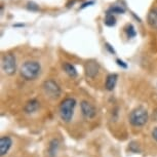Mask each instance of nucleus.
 <instances>
[{
  "instance_id": "nucleus-1",
  "label": "nucleus",
  "mask_w": 157,
  "mask_h": 157,
  "mask_svg": "<svg viewBox=\"0 0 157 157\" xmlns=\"http://www.w3.org/2000/svg\"><path fill=\"white\" fill-rule=\"evenodd\" d=\"M41 67L36 61H27L21 66V75L26 80H34L39 75Z\"/></svg>"
},
{
  "instance_id": "nucleus-2",
  "label": "nucleus",
  "mask_w": 157,
  "mask_h": 157,
  "mask_svg": "<svg viewBox=\"0 0 157 157\" xmlns=\"http://www.w3.org/2000/svg\"><path fill=\"white\" fill-rule=\"evenodd\" d=\"M76 105V101L73 98H67L65 99L60 105V116L62 120L65 122H69L72 119L74 108Z\"/></svg>"
},
{
  "instance_id": "nucleus-3",
  "label": "nucleus",
  "mask_w": 157,
  "mask_h": 157,
  "mask_svg": "<svg viewBox=\"0 0 157 157\" xmlns=\"http://www.w3.org/2000/svg\"><path fill=\"white\" fill-rule=\"evenodd\" d=\"M148 112L143 107L136 108L129 114V122L134 126H143L148 121Z\"/></svg>"
},
{
  "instance_id": "nucleus-4",
  "label": "nucleus",
  "mask_w": 157,
  "mask_h": 157,
  "mask_svg": "<svg viewBox=\"0 0 157 157\" xmlns=\"http://www.w3.org/2000/svg\"><path fill=\"white\" fill-rule=\"evenodd\" d=\"M42 90L44 94L52 100L58 99L61 96V88L59 84L52 79H48V80L44 81L42 84Z\"/></svg>"
},
{
  "instance_id": "nucleus-5",
  "label": "nucleus",
  "mask_w": 157,
  "mask_h": 157,
  "mask_svg": "<svg viewBox=\"0 0 157 157\" xmlns=\"http://www.w3.org/2000/svg\"><path fill=\"white\" fill-rule=\"evenodd\" d=\"M1 67H2V71L5 74H7V75H13V74L16 73L17 64H16V58H14V56L11 54H7L3 56L1 61Z\"/></svg>"
},
{
  "instance_id": "nucleus-6",
  "label": "nucleus",
  "mask_w": 157,
  "mask_h": 157,
  "mask_svg": "<svg viewBox=\"0 0 157 157\" xmlns=\"http://www.w3.org/2000/svg\"><path fill=\"white\" fill-rule=\"evenodd\" d=\"M80 108H81L82 114H83V116L85 118L90 119V118H94L96 116V114H97L96 108H94L90 103H88L87 101H82L80 103Z\"/></svg>"
},
{
  "instance_id": "nucleus-7",
  "label": "nucleus",
  "mask_w": 157,
  "mask_h": 157,
  "mask_svg": "<svg viewBox=\"0 0 157 157\" xmlns=\"http://www.w3.org/2000/svg\"><path fill=\"white\" fill-rule=\"evenodd\" d=\"M99 69H100V66L96 61L87 62L84 66L85 74H86L87 77H90V78H94V77L98 75V73H99Z\"/></svg>"
},
{
  "instance_id": "nucleus-8",
  "label": "nucleus",
  "mask_w": 157,
  "mask_h": 157,
  "mask_svg": "<svg viewBox=\"0 0 157 157\" xmlns=\"http://www.w3.org/2000/svg\"><path fill=\"white\" fill-rule=\"evenodd\" d=\"M13 141L10 137H2L0 139V155L4 156L8 151H10Z\"/></svg>"
},
{
  "instance_id": "nucleus-9",
  "label": "nucleus",
  "mask_w": 157,
  "mask_h": 157,
  "mask_svg": "<svg viewBox=\"0 0 157 157\" xmlns=\"http://www.w3.org/2000/svg\"><path fill=\"white\" fill-rule=\"evenodd\" d=\"M147 23L151 28L157 30V8H153L149 11L147 17Z\"/></svg>"
},
{
  "instance_id": "nucleus-10",
  "label": "nucleus",
  "mask_w": 157,
  "mask_h": 157,
  "mask_svg": "<svg viewBox=\"0 0 157 157\" xmlns=\"http://www.w3.org/2000/svg\"><path fill=\"white\" fill-rule=\"evenodd\" d=\"M38 108H39V102H38L37 100H31L27 102L26 104L25 108H24V110H25L26 113L28 114H31V113H34V112H36L38 110Z\"/></svg>"
},
{
  "instance_id": "nucleus-11",
  "label": "nucleus",
  "mask_w": 157,
  "mask_h": 157,
  "mask_svg": "<svg viewBox=\"0 0 157 157\" xmlns=\"http://www.w3.org/2000/svg\"><path fill=\"white\" fill-rule=\"evenodd\" d=\"M117 74H109L107 76V79H106V90H113L115 85H116V82H117Z\"/></svg>"
},
{
  "instance_id": "nucleus-12",
  "label": "nucleus",
  "mask_w": 157,
  "mask_h": 157,
  "mask_svg": "<svg viewBox=\"0 0 157 157\" xmlns=\"http://www.w3.org/2000/svg\"><path fill=\"white\" fill-rule=\"evenodd\" d=\"M63 69H64L65 72H66L70 77H72V78L77 76V71H76L75 67H74L73 65H71L69 63H64Z\"/></svg>"
},
{
  "instance_id": "nucleus-13",
  "label": "nucleus",
  "mask_w": 157,
  "mask_h": 157,
  "mask_svg": "<svg viewBox=\"0 0 157 157\" xmlns=\"http://www.w3.org/2000/svg\"><path fill=\"white\" fill-rule=\"evenodd\" d=\"M105 25H106V26H108V27H113V26L116 25V19H115V17H113V14L106 13Z\"/></svg>"
},
{
  "instance_id": "nucleus-14",
  "label": "nucleus",
  "mask_w": 157,
  "mask_h": 157,
  "mask_svg": "<svg viewBox=\"0 0 157 157\" xmlns=\"http://www.w3.org/2000/svg\"><path fill=\"white\" fill-rule=\"evenodd\" d=\"M124 11H125V10H124L123 7L119 6V5H115V6H112L108 10L107 13L109 14H112V13H124Z\"/></svg>"
},
{
  "instance_id": "nucleus-15",
  "label": "nucleus",
  "mask_w": 157,
  "mask_h": 157,
  "mask_svg": "<svg viewBox=\"0 0 157 157\" xmlns=\"http://www.w3.org/2000/svg\"><path fill=\"white\" fill-rule=\"evenodd\" d=\"M59 147V141L58 140H52L49 144V154L52 156H54L56 152H57V149Z\"/></svg>"
},
{
  "instance_id": "nucleus-16",
  "label": "nucleus",
  "mask_w": 157,
  "mask_h": 157,
  "mask_svg": "<svg viewBox=\"0 0 157 157\" xmlns=\"http://www.w3.org/2000/svg\"><path fill=\"white\" fill-rule=\"evenodd\" d=\"M126 33H127V36L128 38H134L136 35H137V32L135 30V27L132 25V24H129V25H127L126 27Z\"/></svg>"
},
{
  "instance_id": "nucleus-17",
  "label": "nucleus",
  "mask_w": 157,
  "mask_h": 157,
  "mask_svg": "<svg viewBox=\"0 0 157 157\" xmlns=\"http://www.w3.org/2000/svg\"><path fill=\"white\" fill-rule=\"evenodd\" d=\"M27 8H28L29 10H31V11H37V10H39V7H38V5L36 3H34V2H28Z\"/></svg>"
},
{
  "instance_id": "nucleus-18",
  "label": "nucleus",
  "mask_w": 157,
  "mask_h": 157,
  "mask_svg": "<svg viewBox=\"0 0 157 157\" xmlns=\"http://www.w3.org/2000/svg\"><path fill=\"white\" fill-rule=\"evenodd\" d=\"M116 62H117L118 66H120V67H122V68H127V65H126V64H124V62H123V61H121V60H119V59H117Z\"/></svg>"
},
{
  "instance_id": "nucleus-19",
  "label": "nucleus",
  "mask_w": 157,
  "mask_h": 157,
  "mask_svg": "<svg viewBox=\"0 0 157 157\" xmlns=\"http://www.w3.org/2000/svg\"><path fill=\"white\" fill-rule=\"evenodd\" d=\"M105 45H106V48H107V49L109 50V52H111V54H115V50H114L113 48H112V47H111V45H110V44H109V43H106V44H105Z\"/></svg>"
},
{
  "instance_id": "nucleus-20",
  "label": "nucleus",
  "mask_w": 157,
  "mask_h": 157,
  "mask_svg": "<svg viewBox=\"0 0 157 157\" xmlns=\"http://www.w3.org/2000/svg\"><path fill=\"white\" fill-rule=\"evenodd\" d=\"M152 137L154 140L157 141V127H155V128L152 130Z\"/></svg>"
},
{
  "instance_id": "nucleus-21",
  "label": "nucleus",
  "mask_w": 157,
  "mask_h": 157,
  "mask_svg": "<svg viewBox=\"0 0 157 157\" xmlns=\"http://www.w3.org/2000/svg\"><path fill=\"white\" fill-rule=\"evenodd\" d=\"M152 118H153V120H154V121H157V108L153 111Z\"/></svg>"
},
{
  "instance_id": "nucleus-22",
  "label": "nucleus",
  "mask_w": 157,
  "mask_h": 157,
  "mask_svg": "<svg viewBox=\"0 0 157 157\" xmlns=\"http://www.w3.org/2000/svg\"><path fill=\"white\" fill-rule=\"evenodd\" d=\"M94 1H88V2H85V3H83V4H82L81 8H84V7L88 6V5H90V4H94Z\"/></svg>"
}]
</instances>
